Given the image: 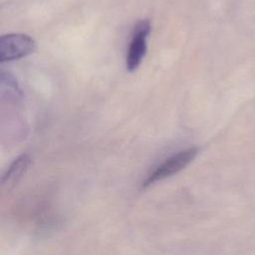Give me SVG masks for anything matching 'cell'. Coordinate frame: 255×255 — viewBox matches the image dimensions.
<instances>
[{
  "mask_svg": "<svg viewBox=\"0 0 255 255\" xmlns=\"http://www.w3.org/2000/svg\"><path fill=\"white\" fill-rule=\"evenodd\" d=\"M198 149L196 147H189L166 158L146 176L141 183V188H146L151 184L172 176L173 174L182 170L195 158Z\"/></svg>",
  "mask_w": 255,
  "mask_h": 255,
  "instance_id": "1",
  "label": "cell"
},
{
  "mask_svg": "<svg viewBox=\"0 0 255 255\" xmlns=\"http://www.w3.org/2000/svg\"><path fill=\"white\" fill-rule=\"evenodd\" d=\"M150 30L151 25L148 19H141L134 25L126 58L127 70L128 72L136 70L143 60L147 49V38L150 34Z\"/></svg>",
  "mask_w": 255,
  "mask_h": 255,
  "instance_id": "2",
  "label": "cell"
},
{
  "mask_svg": "<svg viewBox=\"0 0 255 255\" xmlns=\"http://www.w3.org/2000/svg\"><path fill=\"white\" fill-rule=\"evenodd\" d=\"M36 50L32 37L22 33H11L0 38V61L10 62L26 57Z\"/></svg>",
  "mask_w": 255,
  "mask_h": 255,
  "instance_id": "3",
  "label": "cell"
},
{
  "mask_svg": "<svg viewBox=\"0 0 255 255\" xmlns=\"http://www.w3.org/2000/svg\"><path fill=\"white\" fill-rule=\"evenodd\" d=\"M31 164V157L28 154H22L17 157L11 165L8 167L6 172L3 174L1 184L3 188L11 189L26 173Z\"/></svg>",
  "mask_w": 255,
  "mask_h": 255,
  "instance_id": "4",
  "label": "cell"
}]
</instances>
